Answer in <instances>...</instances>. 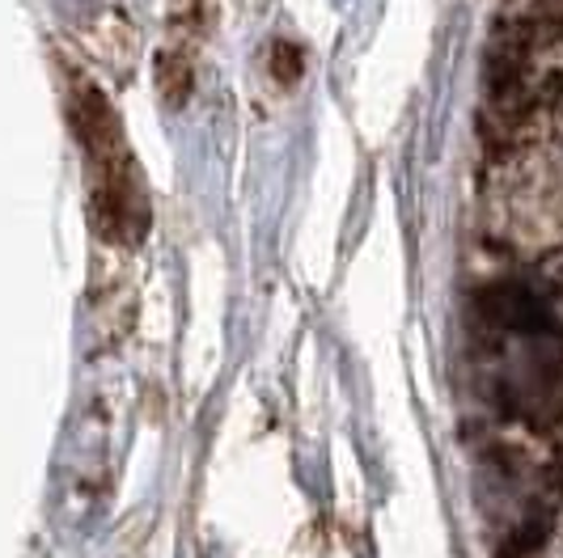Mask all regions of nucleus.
<instances>
[{
    "label": "nucleus",
    "mask_w": 563,
    "mask_h": 558,
    "mask_svg": "<svg viewBox=\"0 0 563 558\" xmlns=\"http://www.w3.org/2000/svg\"><path fill=\"white\" fill-rule=\"evenodd\" d=\"M68 119L73 140L81 144L85 182H89V216L102 242L111 246H141L148 237V187L141 178V166L128 148L123 123L107 93L89 81L85 72H68Z\"/></svg>",
    "instance_id": "f257e3e1"
},
{
    "label": "nucleus",
    "mask_w": 563,
    "mask_h": 558,
    "mask_svg": "<svg viewBox=\"0 0 563 558\" xmlns=\"http://www.w3.org/2000/svg\"><path fill=\"white\" fill-rule=\"evenodd\" d=\"M203 22V0H174V34H196Z\"/></svg>",
    "instance_id": "f03ea898"
}]
</instances>
